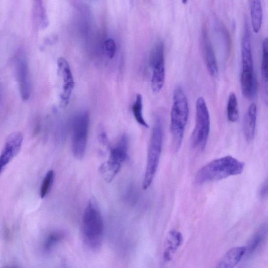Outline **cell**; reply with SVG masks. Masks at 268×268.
<instances>
[{"mask_svg":"<svg viewBox=\"0 0 268 268\" xmlns=\"http://www.w3.org/2000/svg\"><path fill=\"white\" fill-rule=\"evenodd\" d=\"M253 31L258 33L262 28L263 21V11L262 2L258 0L249 1Z\"/></svg>","mask_w":268,"mask_h":268,"instance_id":"ac0fdd59","label":"cell"},{"mask_svg":"<svg viewBox=\"0 0 268 268\" xmlns=\"http://www.w3.org/2000/svg\"><path fill=\"white\" fill-rule=\"evenodd\" d=\"M63 237V235L60 232L50 233L44 242V247L46 250H49L53 248Z\"/></svg>","mask_w":268,"mask_h":268,"instance_id":"603a6c76","label":"cell"},{"mask_svg":"<svg viewBox=\"0 0 268 268\" xmlns=\"http://www.w3.org/2000/svg\"><path fill=\"white\" fill-rule=\"evenodd\" d=\"M90 118L86 112H81L74 116L72 123L71 151L74 157H84L88 144Z\"/></svg>","mask_w":268,"mask_h":268,"instance_id":"52a82bcc","label":"cell"},{"mask_svg":"<svg viewBox=\"0 0 268 268\" xmlns=\"http://www.w3.org/2000/svg\"><path fill=\"white\" fill-rule=\"evenodd\" d=\"M246 247H236L229 249L222 257L215 268H235L245 256Z\"/></svg>","mask_w":268,"mask_h":268,"instance_id":"5bb4252c","label":"cell"},{"mask_svg":"<svg viewBox=\"0 0 268 268\" xmlns=\"http://www.w3.org/2000/svg\"><path fill=\"white\" fill-rule=\"evenodd\" d=\"M164 45L162 42L156 44L151 57L153 73L151 81L152 90L154 93L159 92L165 84L166 68Z\"/></svg>","mask_w":268,"mask_h":268,"instance_id":"9c48e42d","label":"cell"},{"mask_svg":"<svg viewBox=\"0 0 268 268\" xmlns=\"http://www.w3.org/2000/svg\"><path fill=\"white\" fill-rule=\"evenodd\" d=\"M196 124L190 139L193 149L203 151L206 147L210 131V117L206 102L199 97L196 105Z\"/></svg>","mask_w":268,"mask_h":268,"instance_id":"8992f818","label":"cell"},{"mask_svg":"<svg viewBox=\"0 0 268 268\" xmlns=\"http://www.w3.org/2000/svg\"><path fill=\"white\" fill-rule=\"evenodd\" d=\"M54 180V172L53 170H49L45 176L41 185L40 196L42 199H44L49 193L52 184Z\"/></svg>","mask_w":268,"mask_h":268,"instance_id":"7402d4cb","label":"cell"},{"mask_svg":"<svg viewBox=\"0 0 268 268\" xmlns=\"http://www.w3.org/2000/svg\"><path fill=\"white\" fill-rule=\"evenodd\" d=\"M268 39L266 38L263 42L262 45V78L264 92L267 98L268 94Z\"/></svg>","mask_w":268,"mask_h":268,"instance_id":"d6986e66","label":"cell"},{"mask_svg":"<svg viewBox=\"0 0 268 268\" xmlns=\"http://www.w3.org/2000/svg\"><path fill=\"white\" fill-rule=\"evenodd\" d=\"M17 76L22 99L27 100L30 95V84L28 67L24 61H19L17 64Z\"/></svg>","mask_w":268,"mask_h":268,"instance_id":"9a60e30c","label":"cell"},{"mask_svg":"<svg viewBox=\"0 0 268 268\" xmlns=\"http://www.w3.org/2000/svg\"><path fill=\"white\" fill-rule=\"evenodd\" d=\"M258 196L260 198L265 199L268 196V180L266 179L260 186L258 191Z\"/></svg>","mask_w":268,"mask_h":268,"instance_id":"d4e9b609","label":"cell"},{"mask_svg":"<svg viewBox=\"0 0 268 268\" xmlns=\"http://www.w3.org/2000/svg\"><path fill=\"white\" fill-rule=\"evenodd\" d=\"M268 231L267 225H263L260 227L256 233L251 237L247 247H246L245 256L250 257L255 254L264 242Z\"/></svg>","mask_w":268,"mask_h":268,"instance_id":"e0dca14e","label":"cell"},{"mask_svg":"<svg viewBox=\"0 0 268 268\" xmlns=\"http://www.w3.org/2000/svg\"><path fill=\"white\" fill-rule=\"evenodd\" d=\"M105 50L107 56L110 59H112L115 56L116 51V46L113 39H109L105 42Z\"/></svg>","mask_w":268,"mask_h":268,"instance_id":"cb8c5ba5","label":"cell"},{"mask_svg":"<svg viewBox=\"0 0 268 268\" xmlns=\"http://www.w3.org/2000/svg\"><path fill=\"white\" fill-rule=\"evenodd\" d=\"M201 42L207 70L211 76L217 77L219 73L217 59L206 26L202 28Z\"/></svg>","mask_w":268,"mask_h":268,"instance_id":"8fae6325","label":"cell"},{"mask_svg":"<svg viewBox=\"0 0 268 268\" xmlns=\"http://www.w3.org/2000/svg\"><path fill=\"white\" fill-rule=\"evenodd\" d=\"M3 268H20L17 266L12 265V266H6L4 267Z\"/></svg>","mask_w":268,"mask_h":268,"instance_id":"484cf974","label":"cell"},{"mask_svg":"<svg viewBox=\"0 0 268 268\" xmlns=\"http://www.w3.org/2000/svg\"><path fill=\"white\" fill-rule=\"evenodd\" d=\"M242 70L241 76L242 92L244 96H250L257 90V80L252 54L249 29L246 26L242 40Z\"/></svg>","mask_w":268,"mask_h":268,"instance_id":"277c9868","label":"cell"},{"mask_svg":"<svg viewBox=\"0 0 268 268\" xmlns=\"http://www.w3.org/2000/svg\"><path fill=\"white\" fill-rule=\"evenodd\" d=\"M128 157V141L127 137L123 135L115 146L111 147L108 160L100 168V172L107 182L112 181Z\"/></svg>","mask_w":268,"mask_h":268,"instance_id":"ba28073f","label":"cell"},{"mask_svg":"<svg viewBox=\"0 0 268 268\" xmlns=\"http://www.w3.org/2000/svg\"><path fill=\"white\" fill-rule=\"evenodd\" d=\"M133 113L137 122L140 125L146 128H148L149 126L146 122L143 115V96L138 94L136 100L133 106Z\"/></svg>","mask_w":268,"mask_h":268,"instance_id":"ffe728a7","label":"cell"},{"mask_svg":"<svg viewBox=\"0 0 268 268\" xmlns=\"http://www.w3.org/2000/svg\"><path fill=\"white\" fill-rule=\"evenodd\" d=\"M227 115L228 120L232 123L237 122L239 118V110H238L237 96L233 92L230 93L228 96Z\"/></svg>","mask_w":268,"mask_h":268,"instance_id":"44dd1931","label":"cell"},{"mask_svg":"<svg viewBox=\"0 0 268 268\" xmlns=\"http://www.w3.org/2000/svg\"><path fill=\"white\" fill-rule=\"evenodd\" d=\"M189 113V103L183 89L177 86L173 94V102L170 113V132L174 150H180L187 124Z\"/></svg>","mask_w":268,"mask_h":268,"instance_id":"7a4b0ae2","label":"cell"},{"mask_svg":"<svg viewBox=\"0 0 268 268\" xmlns=\"http://www.w3.org/2000/svg\"><path fill=\"white\" fill-rule=\"evenodd\" d=\"M163 131L161 119L158 118L154 124L149 144L145 173L143 188L147 190L152 184L157 173L163 144Z\"/></svg>","mask_w":268,"mask_h":268,"instance_id":"5b68a950","label":"cell"},{"mask_svg":"<svg viewBox=\"0 0 268 268\" xmlns=\"http://www.w3.org/2000/svg\"><path fill=\"white\" fill-rule=\"evenodd\" d=\"M58 66L63 81L61 98L64 105H67L73 90L74 78L70 66L65 58H60L58 59Z\"/></svg>","mask_w":268,"mask_h":268,"instance_id":"7c38bea8","label":"cell"},{"mask_svg":"<svg viewBox=\"0 0 268 268\" xmlns=\"http://www.w3.org/2000/svg\"><path fill=\"white\" fill-rule=\"evenodd\" d=\"M183 243L182 234L176 230L170 231L166 239L163 258L165 261L169 262L173 259L177 251Z\"/></svg>","mask_w":268,"mask_h":268,"instance_id":"4fadbf2b","label":"cell"},{"mask_svg":"<svg viewBox=\"0 0 268 268\" xmlns=\"http://www.w3.org/2000/svg\"><path fill=\"white\" fill-rule=\"evenodd\" d=\"M245 168L244 163L231 156L214 160L197 173L195 181L198 184L219 181L229 177L241 174Z\"/></svg>","mask_w":268,"mask_h":268,"instance_id":"6da1fadb","label":"cell"},{"mask_svg":"<svg viewBox=\"0 0 268 268\" xmlns=\"http://www.w3.org/2000/svg\"><path fill=\"white\" fill-rule=\"evenodd\" d=\"M23 135L15 132L7 138L0 155V175L8 163L19 154L23 143Z\"/></svg>","mask_w":268,"mask_h":268,"instance_id":"30bf717a","label":"cell"},{"mask_svg":"<svg viewBox=\"0 0 268 268\" xmlns=\"http://www.w3.org/2000/svg\"><path fill=\"white\" fill-rule=\"evenodd\" d=\"M103 230V221L97 201L91 198L85 210L83 221L84 238L88 247L94 250L100 248Z\"/></svg>","mask_w":268,"mask_h":268,"instance_id":"3957f363","label":"cell"},{"mask_svg":"<svg viewBox=\"0 0 268 268\" xmlns=\"http://www.w3.org/2000/svg\"><path fill=\"white\" fill-rule=\"evenodd\" d=\"M257 115V107L255 103H252L249 107L244 120V135L248 141L255 137Z\"/></svg>","mask_w":268,"mask_h":268,"instance_id":"2e32d148","label":"cell"}]
</instances>
